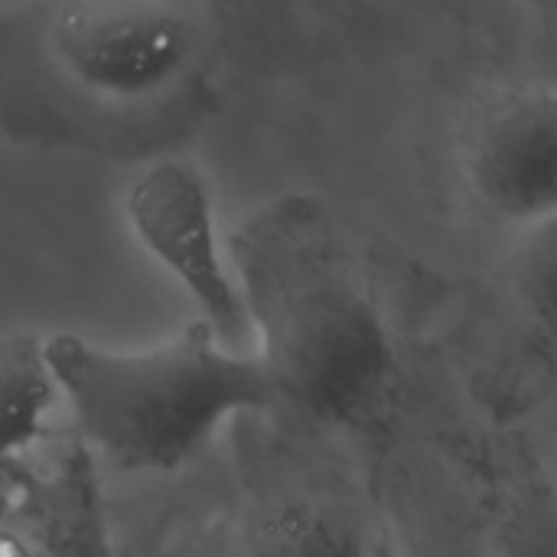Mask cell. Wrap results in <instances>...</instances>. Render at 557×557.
Returning a JSON list of instances; mask_svg holds the SVG:
<instances>
[{
	"label": "cell",
	"instance_id": "6da1fadb",
	"mask_svg": "<svg viewBox=\"0 0 557 557\" xmlns=\"http://www.w3.org/2000/svg\"><path fill=\"white\" fill-rule=\"evenodd\" d=\"M228 258L274 401L320 424L359 418L392 372V339L330 209L287 193L235 228Z\"/></svg>",
	"mask_w": 557,
	"mask_h": 557
},
{
	"label": "cell",
	"instance_id": "7a4b0ae2",
	"mask_svg": "<svg viewBox=\"0 0 557 557\" xmlns=\"http://www.w3.org/2000/svg\"><path fill=\"white\" fill-rule=\"evenodd\" d=\"M46 362L82 437L121 470L173 473L225 418L277 405L258 356L228 352L206 320L147 349L52 333Z\"/></svg>",
	"mask_w": 557,
	"mask_h": 557
},
{
	"label": "cell",
	"instance_id": "3957f363",
	"mask_svg": "<svg viewBox=\"0 0 557 557\" xmlns=\"http://www.w3.org/2000/svg\"><path fill=\"white\" fill-rule=\"evenodd\" d=\"M52 75L91 104H144L180 85L202 49L199 10L166 0H78L46 10Z\"/></svg>",
	"mask_w": 557,
	"mask_h": 557
},
{
	"label": "cell",
	"instance_id": "277c9868",
	"mask_svg": "<svg viewBox=\"0 0 557 557\" xmlns=\"http://www.w3.org/2000/svg\"><path fill=\"white\" fill-rule=\"evenodd\" d=\"M460 176L503 222L535 225L557 206V95L545 82L496 85L460 127Z\"/></svg>",
	"mask_w": 557,
	"mask_h": 557
},
{
	"label": "cell",
	"instance_id": "5b68a950",
	"mask_svg": "<svg viewBox=\"0 0 557 557\" xmlns=\"http://www.w3.org/2000/svg\"><path fill=\"white\" fill-rule=\"evenodd\" d=\"M127 219L137 242L183 284L199 304L202 320L219 339L248 330L238 287L219 255L212 202L202 176L180 160L153 163L127 193Z\"/></svg>",
	"mask_w": 557,
	"mask_h": 557
},
{
	"label": "cell",
	"instance_id": "8992f818",
	"mask_svg": "<svg viewBox=\"0 0 557 557\" xmlns=\"http://www.w3.org/2000/svg\"><path fill=\"white\" fill-rule=\"evenodd\" d=\"M359 519L317 493L258 499L235 529V557H369Z\"/></svg>",
	"mask_w": 557,
	"mask_h": 557
},
{
	"label": "cell",
	"instance_id": "52a82bcc",
	"mask_svg": "<svg viewBox=\"0 0 557 557\" xmlns=\"http://www.w3.org/2000/svg\"><path fill=\"white\" fill-rule=\"evenodd\" d=\"M59 388L46 362V336L0 333V476L46 431V414Z\"/></svg>",
	"mask_w": 557,
	"mask_h": 557
},
{
	"label": "cell",
	"instance_id": "ba28073f",
	"mask_svg": "<svg viewBox=\"0 0 557 557\" xmlns=\"http://www.w3.org/2000/svg\"><path fill=\"white\" fill-rule=\"evenodd\" d=\"M189 557H235V525L225 519L212 522L189 548Z\"/></svg>",
	"mask_w": 557,
	"mask_h": 557
},
{
	"label": "cell",
	"instance_id": "9c48e42d",
	"mask_svg": "<svg viewBox=\"0 0 557 557\" xmlns=\"http://www.w3.org/2000/svg\"><path fill=\"white\" fill-rule=\"evenodd\" d=\"M0 557H49V552L33 535L13 529L7 522V525H0Z\"/></svg>",
	"mask_w": 557,
	"mask_h": 557
},
{
	"label": "cell",
	"instance_id": "30bf717a",
	"mask_svg": "<svg viewBox=\"0 0 557 557\" xmlns=\"http://www.w3.org/2000/svg\"><path fill=\"white\" fill-rule=\"evenodd\" d=\"M13 519V499H10V490L0 483V525H7Z\"/></svg>",
	"mask_w": 557,
	"mask_h": 557
},
{
	"label": "cell",
	"instance_id": "8fae6325",
	"mask_svg": "<svg viewBox=\"0 0 557 557\" xmlns=\"http://www.w3.org/2000/svg\"><path fill=\"white\" fill-rule=\"evenodd\" d=\"M369 557H392V552H388V545L382 542L379 548H372V555H369Z\"/></svg>",
	"mask_w": 557,
	"mask_h": 557
},
{
	"label": "cell",
	"instance_id": "7c38bea8",
	"mask_svg": "<svg viewBox=\"0 0 557 557\" xmlns=\"http://www.w3.org/2000/svg\"><path fill=\"white\" fill-rule=\"evenodd\" d=\"M140 557H153V555H140Z\"/></svg>",
	"mask_w": 557,
	"mask_h": 557
}]
</instances>
